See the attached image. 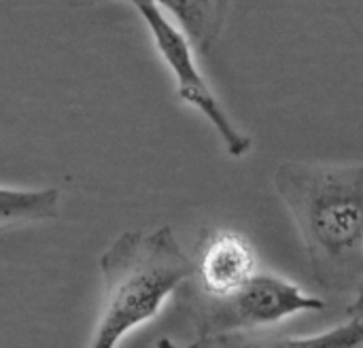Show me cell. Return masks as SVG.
<instances>
[{
	"mask_svg": "<svg viewBox=\"0 0 363 348\" xmlns=\"http://www.w3.org/2000/svg\"><path fill=\"white\" fill-rule=\"evenodd\" d=\"M68 6H85L98 0H62ZM162 11H168L179 28L187 34L198 53L208 55L219 43L232 0H153Z\"/></svg>",
	"mask_w": 363,
	"mask_h": 348,
	"instance_id": "8992f818",
	"label": "cell"
},
{
	"mask_svg": "<svg viewBox=\"0 0 363 348\" xmlns=\"http://www.w3.org/2000/svg\"><path fill=\"white\" fill-rule=\"evenodd\" d=\"M196 276L191 285L206 296H228L257 274L253 245L232 230H206L196 251Z\"/></svg>",
	"mask_w": 363,
	"mask_h": 348,
	"instance_id": "5b68a950",
	"label": "cell"
},
{
	"mask_svg": "<svg viewBox=\"0 0 363 348\" xmlns=\"http://www.w3.org/2000/svg\"><path fill=\"white\" fill-rule=\"evenodd\" d=\"M272 347L285 348H357L363 347V319L349 317L345 325L315 336H291L274 340Z\"/></svg>",
	"mask_w": 363,
	"mask_h": 348,
	"instance_id": "ba28073f",
	"label": "cell"
},
{
	"mask_svg": "<svg viewBox=\"0 0 363 348\" xmlns=\"http://www.w3.org/2000/svg\"><path fill=\"white\" fill-rule=\"evenodd\" d=\"M136 9L143 23L147 26L151 40L174 77L177 96L191 108H196L215 130L219 140L223 142L230 157H245L253 149L251 136H247L228 115L221 100L204 79L198 62L194 57L196 47L187 38V34L168 21L166 13L153 0H123Z\"/></svg>",
	"mask_w": 363,
	"mask_h": 348,
	"instance_id": "277c9868",
	"label": "cell"
},
{
	"mask_svg": "<svg viewBox=\"0 0 363 348\" xmlns=\"http://www.w3.org/2000/svg\"><path fill=\"white\" fill-rule=\"evenodd\" d=\"M102 306L89 347L113 348L153 321L164 304L196 276L174 228L128 230L100 255Z\"/></svg>",
	"mask_w": 363,
	"mask_h": 348,
	"instance_id": "7a4b0ae2",
	"label": "cell"
},
{
	"mask_svg": "<svg viewBox=\"0 0 363 348\" xmlns=\"http://www.w3.org/2000/svg\"><path fill=\"white\" fill-rule=\"evenodd\" d=\"M313 281L332 296L363 287V164L283 162L272 174Z\"/></svg>",
	"mask_w": 363,
	"mask_h": 348,
	"instance_id": "6da1fadb",
	"label": "cell"
},
{
	"mask_svg": "<svg viewBox=\"0 0 363 348\" xmlns=\"http://www.w3.org/2000/svg\"><path fill=\"white\" fill-rule=\"evenodd\" d=\"M60 189L57 187H0V232L51 223L60 217Z\"/></svg>",
	"mask_w": 363,
	"mask_h": 348,
	"instance_id": "52a82bcc",
	"label": "cell"
},
{
	"mask_svg": "<svg viewBox=\"0 0 363 348\" xmlns=\"http://www.w3.org/2000/svg\"><path fill=\"white\" fill-rule=\"evenodd\" d=\"M349 317H362L363 319V287L362 291L353 298V302L349 304Z\"/></svg>",
	"mask_w": 363,
	"mask_h": 348,
	"instance_id": "9c48e42d",
	"label": "cell"
},
{
	"mask_svg": "<svg viewBox=\"0 0 363 348\" xmlns=\"http://www.w3.org/2000/svg\"><path fill=\"white\" fill-rule=\"evenodd\" d=\"M177 304L194 323V347L223 344L236 334L281 323L300 313H321L325 300L306 293L300 285L279 274L257 272L247 285L228 296H206L187 283L177 293Z\"/></svg>",
	"mask_w": 363,
	"mask_h": 348,
	"instance_id": "3957f363",
	"label": "cell"
}]
</instances>
